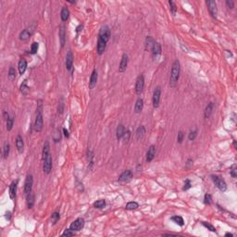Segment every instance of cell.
I'll use <instances>...</instances> for the list:
<instances>
[{
	"instance_id": "6da1fadb",
	"label": "cell",
	"mask_w": 237,
	"mask_h": 237,
	"mask_svg": "<svg viewBox=\"0 0 237 237\" xmlns=\"http://www.w3.org/2000/svg\"><path fill=\"white\" fill-rule=\"evenodd\" d=\"M181 73V64L180 61L176 59L172 63L171 71V78H170V85L171 87H175L178 83V81L180 79Z\"/></svg>"
},
{
	"instance_id": "7a4b0ae2",
	"label": "cell",
	"mask_w": 237,
	"mask_h": 237,
	"mask_svg": "<svg viewBox=\"0 0 237 237\" xmlns=\"http://www.w3.org/2000/svg\"><path fill=\"white\" fill-rule=\"evenodd\" d=\"M44 127V120H43V107L42 105H39L36 109V118L35 121V130L37 132H40L43 130Z\"/></svg>"
},
{
	"instance_id": "3957f363",
	"label": "cell",
	"mask_w": 237,
	"mask_h": 237,
	"mask_svg": "<svg viewBox=\"0 0 237 237\" xmlns=\"http://www.w3.org/2000/svg\"><path fill=\"white\" fill-rule=\"evenodd\" d=\"M211 179H212L213 183L217 186V188L221 192L223 193L227 190V184L222 178L219 177L218 175H211Z\"/></svg>"
},
{
	"instance_id": "277c9868",
	"label": "cell",
	"mask_w": 237,
	"mask_h": 237,
	"mask_svg": "<svg viewBox=\"0 0 237 237\" xmlns=\"http://www.w3.org/2000/svg\"><path fill=\"white\" fill-rule=\"evenodd\" d=\"M111 32H110V29L107 26V25H104L100 28L99 30V35H98V38H101L102 40H104L105 42H108L109 38H110Z\"/></svg>"
},
{
	"instance_id": "5b68a950",
	"label": "cell",
	"mask_w": 237,
	"mask_h": 237,
	"mask_svg": "<svg viewBox=\"0 0 237 237\" xmlns=\"http://www.w3.org/2000/svg\"><path fill=\"white\" fill-rule=\"evenodd\" d=\"M207 6H208V10L209 14L211 15V17L214 19L217 18L218 16V7H217V3L214 0H208V1L206 2Z\"/></svg>"
},
{
	"instance_id": "8992f818",
	"label": "cell",
	"mask_w": 237,
	"mask_h": 237,
	"mask_svg": "<svg viewBox=\"0 0 237 237\" xmlns=\"http://www.w3.org/2000/svg\"><path fill=\"white\" fill-rule=\"evenodd\" d=\"M35 25H31L30 27L26 28L25 30H23L21 33H20V40L21 41H26L28 40L32 35L33 33V32H35Z\"/></svg>"
},
{
	"instance_id": "52a82bcc",
	"label": "cell",
	"mask_w": 237,
	"mask_h": 237,
	"mask_svg": "<svg viewBox=\"0 0 237 237\" xmlns=\"http://www.w3.org/2000/svg\"><path fill=\"white\" fill-rule=\"evenodd\" d=\"M144 87H145V77L143 74H140L136 79V82H135V93L137 95H141Z\"/></svg>"
},
{
	"instance_id": "ba28073f",
	"label": "cell",
	"mask_w": 237,
	"mask_h": 237,
	"mask_svg": "<svg viewBox=\"0 0 237 237\" xmlns=\"http://www.w3.org/2000/svg\"><path fill=\"white\" fill-rule=\"evenodd\" d=\"M84 226V219L82 218H78L70 225V229L72 232H79Z\"/></svg>"
},
{
	"instance_id": "9c48e42d",
	"label": "cell",
	"mask_w": 237,
	"mask_h": 237,
	"mask_svg": "<svg viewBox=\"0 0 237 237\" xmlns=\"http://www.w3.org/2000/svg\"><path fill=\"white\" fill-rule=\"evenodd\" d=\"M161 52H162L161 46H160V44L158 43V42H155L153 46H152V48H151L152 58H153L154 60H158V58L160 57V55H161Z\"/></svg>"
},
{
	"instance_id": "30bf717a",
	"label": "cell",
	"mask_w": 237,
	"mask_h": 237,
	"mask_svg": "<svg viewBox=\"0 0 237 237\" xmlns=\"http://www.w3.org/2000/svg\"><path fill=\"white\" fill-rule=\"evenodd\" d=\"M160 96H161V88L159 86H157L153 93V97H152V102H153V107L155 108L158 107L159 101H160Z\"/></svg>"
},
{
	"instance_id": "8fae6325",
	"label": "cell",
	"mask_w": 237,
	"mask_h": 237,
	"mask_svg": "<svg viewBox=\"0 0 237 237\" xmlns=\"http://www.w3.org/2000/svg\"><path fill=\"white\" fill-rule=\"evenodd\" d=\"M132 176H133L132 171L131 170H127V171H124L120 176H118V181L120 183H128L132 179Z\"/></svg>"
},
{
	"instance_id": "7c38bea8",
	"label": "cell",
	"mask_w": 237,
	"mask_h": 237,
	"mask_svg": "<svg viewBox=\"0 0 237 237\" xmlns=\"http://www.w3.org/2000/svg\"><path fill=\"white\" fill-rule=\"evenodd\" d=\"M32 183H33V177H32V175H31V174L27 175L26 180H25V183H24V194H29L32 192Z\"/></svg>"
},
{
	"instance_id": "4fadbf2b",
	"label": "cell",
	"mask_w": 237,
	"mask_h": 237,
	"mask_svg": "<svg viewBox=\"0 0 237 237\" xmlns=\"http://www.w3.org/2000/svg\"><path fill=\"white\" fill-rule=\"evenodd\" d=\"M44 162V165H43V171H44V173L46 174H49L52 171V158H51V155H50L47 158H46L45 160H43Z\"/></svg>"
},
{
	"instance_id": "5bb4252c",
	"label": "cell",
	"mask_w": 237,
	"mask_h": 237,
	"mask_svg": "<svg viewBox=\"0 0 237 237\" xmlns=\"http://www.w3.org/2000/svg\"><path fill=\"white\" fill-rule=\"evenodd\" d=\"M128 61H129V57L126 53H124L121 57L120 66H118V71L120 72H124L127 69V66H128Z\"/></svg>"
},
{
	"instance_id": "9a60e30c",
	"label": "cell",
	"mask_w": 237,
	"mask_h": 237,
	"mask_svg": "<svg viewBox=\"0 0 237 237\" xmlns=\"http://www.w3.org/2000/svg\"><path fill=\"white\" fill-rule=\"evenodd\" d=\"M66 69L67 71H71V69H72V65H73V56H72V53L71 51H69L66 55Z\"/></svg>"
},
{
	"instance_id": "2e32d148",
	"label": "cell",
	"mask_w": 237,
	"mask_h": 237,
	"mask_svg": "<svg viewBox=\"0 0 237 237\" xmlns=\"http://www.w3.org/2000/svg\"><path fill=\"white\" fill-rule=\"evenodd\" d=\"M156 156V146L152 145L149 146L146 152V162H151Z\"/></svg>"
},
{
	"instance_id": "e0dca14e",
	"label": "cell",
	"mask_w": 237,
	"mask_h": 237,
	"mask_svg": "<svg viewBox=\"0 0 237 237\" xmlns=\"http://www.w3.org/2000/svg\"><path fill=\"white\" fill-rule=\"evenodd\" d=\"M97 78H98L97 71H96V70H94L91 74V77H90V82H89V88L90 89L95 88V86L96 85V82H97Z\"/></svg>"
},
{
	"instance_id": "ac0fdd59",
	"label": "cell",
	"mask_w": 237,
	"mask_h": 237,
	"mask_svg": "<svg viewBox=\"0 0 237 237\" xmlns=\"http://www.w3.org/2000/svg\"><path fill=\"white\" fill-rule=\"evenodd\" d=\"M58 36H59V43H60V47L63 48L65 44H66V32H65V27L64 26H61L60 28H59Z\"/></svg>"
},
{
	"instance_id": "d6986e66",
	"label": "cell",
	"mask_w": 237,
	"mask_h": 237,
	"mask_svg": "<svg viewBox=\"0 0 237 237\" xmlns=\"http://www.w3.org/2000/svg\"><path fill=\"white\" fill-rule=\"evenodd\" d=\"M16 147L18 149V152L20 154H22L24 151V142L21 135H18L16 138Z\"/></svg>"
},
{
	"instance_id": "ffe728a7",
	"label": "cell",
	"mask_w": 237,
	"mask_h": 237,
	"mask_svg": "<svg viewBox=\"0 0 237 237\" xmlns=\"http://www.w3.org/2000/svg\"><path fill=\"white\" fill-rule=\"evenodd\" d=\"M106 46H107V42H105L101 38H98V40H97V53H98V55L101 56L105 52Z\"/></svg>"
},
{
	"instance_id": "44dd1931",
	"label": "cell",
	"mask_w": 237,
	"mask_h": 237,
	"mask_svg": "<svg viewBox=\"0 0 237 237\" xmlns=\"http://www.w3.org/2000/svg\"><path fill=\"white\" fill-rule=\"evenodd\" d=\"M50 155V145H49V142L46 141L44 145V147H43V151H42V159L45 160L46 158H47Z\"/></svg>"
},
{
	"instance_id": "7402d4cb",
	"label": "cell",
	"mask_w": 237,
	"mask_h": 237,
	"mask_svg": "<svg viewBox=\"0 0 237 237\" xmlns=\"http://www.w3.org/2000/svg\"><path fill=\"white\" fill-rule=\"evenodd\" d=\"M144 108V100L142 98H138L136 100V102H135V105H134V112L135 113H141L142 110Z\"/></svg>"
},
{
	"instance_id": "603a6c76",
	"label": "cell",
	"mask_w": 237,
	"mask_h": 237,
	"mask_svg": "<svg viewBox=\"0 0 237 237\" xmlns=\"http://www.w3.org/2000/svg\"><path fill=\"white\" fill-rule=\"evenodd\" d=\"M125 132V128L122 124H118V127H117V130H116V137L117 139L120 141L122 137H123V134Z\"/></svg>"
},
{
	"instance_id": "cb8c5ba5",
	"label": "cell",
	"mask_w": 237,
	"mask_h": 237,
	"mask_svg": "<svg viewBox=\"0 0 237 237\" xmlns=\"http://www.w3.org/2000/svg\"><path fill=\"white\" fill-rule=\"evenodd\" d=\"M70 17V10L67 7H63L60 11V18L62 21H67Z\"/></svg>"
},
{
	"instance_id": "d4e9b609",
	"label": "cell",
	"mask_w": 237,
	"mask_h": 237,
	"mask_svg": "<svg viewBox=\"0 0 237 237\" xmlns=\"http://www.w3.org/2000/svg\"><path fill=\"white\" fill-rule=\"evenodd\" d=\"M35 194L33 193H30L29 194H27V200H26V203H27V208H32L35 205Z\"/></svg>"
},
{
	"instance_id": "484cf974",
	"label": "cell",
	"mask_w": 237,
	"mask_h": 237,
	"mask_svg": "<svg viewBox=\"0 0 237 237\" xmlns=\"http://www.w3.org/2000/svg\"><path fill=\"white\" fill-rule=\"evenodd\" d=\"M213 108H214V103L212 102H210L208 104L206 109H205V111H204V117L205 118H208L211 114H212V111H213Z\"/></svg>"
},
{
	"instance_id": "4316f807",
	"label": "cell",
	"mask_w": 237,
	"mask_h": 237,
	"mask_svg": "<svg viewBox=\"0 0 237 237\" xmlns=\"http://www.w3.org/2000/svg\"><path fill=\"white\" fill-rule=\"evenodd\" d=\"M18 69H19V72L20 74H23L25 72V71H26L27 69V61L25 60V59H21V60L19 61V64H18Z\"/></svg>"
},
{
	"instance_id": "83f0119b",
	"label": "cell",
	"mask_w": 237,
	"mask_h": 237,
	"mask_svg": "<svg viewBox=\"0 0 237 237\" xmlns=\"http://www.w3.org/2000/svg\"><path fill=\"white\" fill-rule=\"evenodd\" d=\"M16 193H17V182H13L10 185V197L11 199H15Z\"/></svg>"
},
{
	"instance_id": "f1b7e54d",
	"label": "cell",
	"mask_w": 237,
	"mask_h": 237,
	"mask_svg": "<svg viewBox=\"0 0 237 237\" xmlns=\"http://www.w3.org/2000/svg\"><path fill=\"white\" fill-rule=\"evenodd\" d=\"M145 133H146V128L144 125H140L137 130H136V138L138 140H141L144 136H145Z\"/></svg>"
},
{
	"instance_id": "f546056e",
	"label": "cell",
	"mask_w": 237,
	"mask_h": 237,
	"mask_svg": "<svg viewBox=\"0 0 237 237\" xmlns=\"http://www.w3.org/2000/svg\"><path fill=\"white\" fill-rule=\"evenodd\" d=\"M155 42L156 41L153 39V37L147 36L146 39V50H151V48H152V46H153Z\"/></svg>"
},
{
	"instance_id": "4dcf8cb0",
	"label": "cell",
	"mask_w": 237,
	"mask_h": 237,
	"mask_svg": "<svg viewBox=\"0 0 237 237\" xmlns=\"http://www.w3.org/2000/svg\"><path fill=\"white\" fill-rule=\"evenodd\" d=\"M138 208H139V204L137 202H135V201H132V202L127 203V205L125 207V208L127 210H133V209H136Z\"/></svg>"
},
{
	"instance_id": "1f68e13d",
	"label": "cell",
	"mask_w": 237,
	"mask_h": 237,
	"mask_svg": "<svg viewBox=\"0 0 237 237\" xmlns=\"http://www.w3.org/2000/svg\"><path fill=\"white\" fill-rule=\"evenodd\" d=\"M171 219L173 222H175L176 224L179 225V226H183L184 225V221H183V219L181 216H174Z\"/></svg>"
},
{
	"instance_id": "d6a6232c",
	"label": "cell",
	"mask_w": 237,
	"mask_h": 237,
	"mask_svg": "<svg viewBox=\"0 0 237 237\" xmlns=\"http://www.w3.org/2000/svg\"><path fill=\"white\" fill-rule=\"evenodd\" d=\"M105 207H106V201L104 199L97 200L94 203V208H96L101 209V208H104Z\"/></svg>"
},
{
	"instance_id": "836d02e7",
	"label": "cell",
	"mask_w": 237,
	"mask_h": 237,
	"mask_svg": "<svg viewBox=\"0 0 237 237\" xmlns=\"http://www.w3.org/2000/svg\"><path fill=\"white\" fill-rule=\"evenodd\" d=\"M30 91V88L27 86V81H24L23 83L21 85V92L23 95H27Z\"/></svg>"
},
{
	"instance_id": "e575fe53",
	"label": "cell",
	"mask_w": 237,
	"mask_h": 237,
	"mask_svg": "<svg viewBox=\"0 0 237 237\" xmlns=\"http://www.w3.org/2000/svg\"><path fill=\"white\" fill-rule=\"evenodd\" d=\"M10 144L6 143L5 146H4V148H3V157H4V158H7L8 157V155H10Z\"/></svg>"
},
{
	"instance_id": "d590c367",
	"label": "cell",
	"mask_w": 237,
	"mask_h": 237,
	"mask_svg": "<svg viewBox=\"0 0 237 237\" xmlns=\"http://www.w3.org/2000/svg\"><path fill=\"white\" fill-rule=\"evenodd\" d=\"M169 5H170V10H171V14L173 16H175L176 12H177V6H176V4L174 3V1H172V0H170V1H169Z\"/></svg>"
},
{
	"instance_id": "8d00e7d4",
	"label": "cell",
	"mask_w": 237,
	"mask_h": 237,
	"mask_svg": "<svg viewBox=\"0 0 237 237\" xmlns=\"http://www.w3.org/2000/svg\"><path fill=\"white\" fill-rule=\"evenodd\" d=\"M38 48H39V44L36 43V42H33L31 46V53L32 54H36L37 51H38Z\"/></svg>"
},
{
	"instance_id": "74e56055",
	"label": "cell",
	"mask_w": 237,
	"mask_h": 237,
	"mask_svg": "<svg viewBox=\"0 0 237 237\" xmlns=\"http://www.w3.org/2000/svg\"><path fill=\"white\" fill-rule=\"evenodd\" d=\"M13 125H14V120H13V118H10L7 121V130L8 132L11 131L12 128H13Z\"/></svg>"
},
{
	"instance_id": "f35d334b",
	"label": "cell",
	"mask_w": 237,
	"mask_h": 237,
	"mask_svg": "<svg viewBox=\"0 0 237 237\" xmlns=\"http://www.w3.org/2000/svg\"><path fill=\"white\" fill-rule=\"evenodd\" d=\"M8 78H10L11 81L15 80V78H16V70L13 67H11L10 71H8Z\"/></svg>"
},
{
	"instance_id": "ab89813d",
	"label": "cell",
	"mask_w": 237,
	"mask_h": 237,
	"mask_svg": "<svg viewBox=\"0 0 237 237\" xmlns=\"http://www.w3.org/2000/svg\"><path fill=\"white\" fill-rule=\"evenodd\" d=\"M59 218H60V215H59V213L58 212H54L53 214H52V216H51V221H52V224H56L57 222H58V219H59Z\"/></svg>"
},
{
	"instance_id": "60d3db41",
	"label": "cell",
	"mask_w": 237,
	"mask_h": 237,
	"mask_svg": "<svg viewBox=\"0 0 237 237\" xmlns=\"http://www.w3.org/2000/svg\"><path fill=\"white\" fill-rule=\"evenodd\" d=\"M197 132H198L197 129L194 130V131H191V132H189V135H188V139H189L190 141H194V139H196V137L197 136Z\"/></svg>"
},
{
	"instance_id": "b9f144b4",
	"label": "cell",
	"mask_w": 237,
	"mask_h": 237,
	"mask_svg": "<svg viewBox=\"0 0 237 237\" xmlns=\"http://www.w3.org/2000/svg\"><path fill=\"white\" fill-rule=\"evenodd\" d=\"M130 137H131V132L129 130H126L125 132H124V134H123V137H122L123 140H124V142L125 143H128L129 140H130Z\"/></svg>"
},
{
	"instance_id": "7bdbcfd3",
	"label": "cell",
	"mask_w": 237,
	"mask_h": 237,
	"mask_svg": "<svg viewBox=\"0 0 237 237\" xmlns=\"http://www.w3.org/2000/svg\"><path fill=\"white\" fill-rule=\"evenodd\" d=\"M202 224L204 225L206 228H208V229L211 232H216V229H215V227L212 225V224H210L208 222H202Z\"/></svg>"
},
{
	"instance_id": "ee69618b",
	"label": "cell",
	"mask_w": 237,
	"mask_h": 237,
	"mask_svg": "<svg viewBox=\"0 0 237 237\" xmlns=\"http://www.w3.org/2000/svg\"><path fill=\"white\" fill-rule=\"evenodd\" d=\"M191 181L189 179H186L185 182H184V185H183V191H187L188 189L191 188Z\"/></svg>"
},
{
	"instance_id": "f6af8a7d",
	"label": "cell",
	"mask_w": 237,
	"mask_h": 237,
	"mask_svg": "<svg viewBox=\"0 0 237 237\" xmlns=\"http://www.w3.org/2000/svg\"><path fill=\"white\" fill-rule=\"evenodd\" d=\"M211 202H212V197H211L210 194H207L205 196V197H204V203L206 205H210Z\"/></svg>"
},
{
	"instance_id": "bcb514c9",
	"label": "cell",
	"mask_w": 237,
	"mask_h": 237,
	"mask_svg": "<svg viewBox=\"0 0 237 237\" xmlns=\"http://www.w3.org/2000/svg\"><path fill=\"white\" fill-rule=\"evenodd\" d=\"M183 136H184L183 132L182 131H179V132H178V136H177V142L179 144H182L183 141Z\"/></svg>"
},
{
	"instance_id": "7dc6e473",
	"label": "cell",
	"mask_w": 237,
	"mask_h": 237,
	"mask_svg": "<svg viewBox=\"0 0 237 237\" xmlns=\"http://www.w3.org/2000/svg\"><path fill=\"white\" fill-rule=\"evenodd\" d=\"M62 235L63 236H72V235H74V232H72L71 229H67V230L64 231Z\"/></svg>"
},
{
	"instance_id": "c3c4849f",
	"label": "cell",
	"mask_w": 237,
	"mask_h": 237,
	"mask_svg": "<svg viewBox=\"0 0 237 237\" xmlns=\"http://www.w3.org/2000/svg\"><path fill=\"white\" fill-rule=\"evenodd\" d=\"M226 6L227 7H229V8H233L234 7V2L233 1V0H227L226 1Z\"/></svg>"
},
{
	"instance_id": "681fc988",
	"label": "cell",
	"mask_w": 237,
	"mask_h": 237,
	"mask_svg": "<svg viewBox=\"0 0 237 237\" xmlns=\"http://www.w3.org/2000/svg\"><path fill=\"white\" fill-rule=\"evenodd\" d=\"M63 132H64L65 137H67V138H69V137H70V133H69V131H68L66 128H63Z\"/></svg>"
},
{
	"instance_id": "f907efd6",
	"label": "cell",
	"mask_w": 237,
	"mask_h": 237,
	"mask_svg": "<svg viewBox=\"0 0 237 237\" xmlns=\"http://www.w3.org/2000/svg\"><path fill=\"white\" fill-rule=\"evenodd\" d=\"M6 219H7V221H10L11 219V212H10V211L6 212Z\"/></svg>"
},
{
	"instance_id": "816d5d0a",
	"label": "cell",
	"mask_w": 237,
	"mask_h": 237,
	"mask_svg": "<svg viewBox=\"0 0 237 237\" xmlns=\"http://www.w3.org/2000/svg\"><path fill=\"white\" fill-rule=\"evenodd\" d=\"M231 175H232L233 178H236V169H233V170L231 171Z\"/></svg>"
},
{
	"instance_id": "f5cc1de1",
	"label": "cell",
	"mask_w": 237,
	"mask_h": 237,
	"mask_svg": "<svg viewBox=\"0 0 237 237\" xmlns=\"http://www.w3.org/2000/svg\"><path fill=\"white\" fill-rule=\"evenodd\" d=\"M3 116H4V118H5V120H6V121H7V120H8V118H10V116H8L7 112H6V111L4 112Z\"/></svg>"
},
{
	"instance_id": "db71d44e",
	"label": "cell",
	"mask_w": 237,
	"mask_h": 237,
	"mask_svg": "<svg viewBox=\"0 0 237 237\" xmlns=\"http://www.w3.org/2000/svg\"><path fill=\"white\" fill-rule=\"evenodd\" d=\"M81 29H82V25H79V26L77 27V32H80Z\"/></svg>"
},
{
	"instance_id": "11a10c76",
	"label": "cell",
	"mask_w": 237,
	"mask_h": 237,
	"mask_svg": "<svg viewBox=\"0 0 237 237\" xmlns=\"http://www.w3.org/2000/svg\"><path fill=\"white\" fill-rule=\"evenodd\" d=\"M225 236H230V237H232V236H233V233H227L225 234Z\"/></svg>"
}]
</instances>
